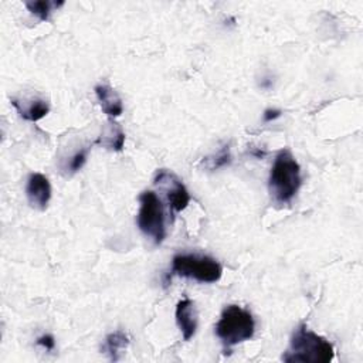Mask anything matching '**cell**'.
Returning a JSON list of instances; mask_svg holds the SVG:
<instances>
[{
	"instance_id": "6da1fadb",
	"label": "cell",
	"mask_w": 363,
	"mask_h": 363,
	"mask_svg": "<svg viewBox=\"0 0 363 363\" xmlns=\"http://www.w3.org/2000/svg\"><path fill=\"white\" fill-rule=\"evenodd\" d=\"M335 356L332 343L301 323L292 333L289 346L282 354L286 363H329Z\"/></svg>"
},
{
	"instance_id": "7a4b0ae2",
	"label": "cell",
	"mask_w": 363,
	"mask_h": 363,
	"mask_svg": "<svg viewBox=\"0 0 363 363\" xmlns=\"http://www.w3.org/2000/svg\"><path fill=\"white\" fill-rule=\"evenodd\" d=\"M302 184L301 166L289 149H281L271 166L268 190L277 204H288Z\"/></svg>"
},
{
	"instance_id": "3957f363",
	"label": "cell",
	"mask_w": 363,
	"mask_h": 363,
	"mask_svg": "<svg viewBox=\"0 0 363 363\" xmlns=\"http://www.w3.org/2000/svg\"><path fill=\"white\" fill-rule=\"evenodd\" d=\"M214 332L225 347H233L254 336L255 320L250 311L238 305H227L214 326Z\"/></svg>"
},
{
	"instance_id": "277c9868",
	"label": "cell",
	"mask_w": 363,
	"mask_h": 363,
	"mask_svg": "<svg viewBox=\"0 0 363 363\" xmlns=\"http://www.w3.org/2000/svg\"><path fill=\"white\" fill-rule=\"evenodd\" d=\"M136 224L140 233L153 241L155 245L162 244L166 237L164 207L162 199L152 190H146L139 196V211Z\"/></svg>"
},
{
	"instance_id": "5b68a950",
	"label": "cell",
	"mask_w": 363,
	"mask_h": 363,
	"mask_svg": "<svg viewBox=\"0 0 363 363\" xmlns=\"http://www.w3.org/2000/svg\"><path fill=\"white\" fill-rule=\"evenodd\" d=\"M172 275L194 279L201 284H213L221 278L223 267L217 259L199 254H177L172 259Z\"/></svg>"
},
{
	"instance_id": "8992f818",
	"label": "cell",
	"mask_w": 363,
	"mask_h": 363,
	"mask_svg": "<svg viewBox=\"0 0 363 363\" xmlns=\"http://www.w3.org/2000/svg\"><path fill=\"white\" fill-rule=\"evenodd\" d=\"M153 184L163 193L169 210L179 213L190 203L187 187L172 170L159 169L153 177Z\"/></svg>"
},
{
	"instance_id": "52a82bcc",
	"label": "cell",
	"mask_w": 363,
	"mask_h": 363,
	"mask_svg": "<svg viewBox=\"0 0 363 363\" xmlns=\"http://www.w3.org/2000/svg\"><path fill=\"white\" fill-rule=\"evenodd\" d=\"M26 196L31 207L43 211L51 199L50 180L43 173H31L26 184Z\"/></svg>"
},
{
	"instance_id": "ba28073f",
	"label": "cell",
	"mask_w": 363,
	"mask_h": 363,
	"mask_svg": "<svg viewBox=\"0 0 363 363\" xmlns=\"http://www.w3.org/2000/svg\"><path fill=\"white\" fill-rule=\"evenodd\" d=\"M176 323L182 332L184 340H190L197 330V311L194 302L189 298H183L177 302L174 311Z\"/></svg>"
},
{
	"instance_id": "9c48e42d",
	"label": "cell",
	"mask_w": 363,
	"mask_h": 363,
	"mask_svg": "<svg viewBox=\"0 0 363 363\" xmlns=\"http://www.w3.org/2000/svg\"><path fill=\"white\" fill-rule=\"evenodd\" d=\"M94 91H95L98 104L106 116H109L111 119H115L122 115V112H123L122 99H121L119 94L111 85L98 84L94 88Z\"/></svg>"
},
{
	"instance_id": "30bf717a",
	"label": "cell",
	"mask_w": 363,
	"mask_h": 363,
	"mask_svg": "<svg viewBox=\"0 0 363 363\" xmlns=\"http://www.w3.org/2000/svg\"><path fill=\"white\" fill-rule=\"evenodd\" d=\"M11 105L16 108L18 115L28 122H37L47 116V113L50 112V104L41 98L23 101L11 98Z\"/></svg>"
},
{
	"instance_id": "8fae6325",
	"label": "cell",
	"mask_w": 363,
	"mask_h": 363,
	"mask_svg": "<svg viewBox=\"0 0 363 363\" xmlns=\"http://www.w3.org/2000/svg\"><path fill=\"white\" fill-rule=\"evenodd\" d=\"M94 145H102L104 147H106L109 150L121 152L123 149V145H125V133H123L122 128L111 119L108 128L94 142Z\"/></svg>"
},
{
	"instance_id": "7c38bea8",
	"label": "cell",
	"mask_w": 363,
	"mask_h": 363,
	"mask_svg": "<svg viewBox=\"0 0 363 363\" xmlns=\"http://www.w3.org/2000/svg\"><path fill=\"white\" fill-rule=\"evenodd\" d=\"M129 345V337L125 332L122 330H115L111 332L102 345V352H105L111 360L116 362L121 357V353L128 347Z\"/></svg>"
},
{
	"instance_id": "4fadbf2b",
	"label": "cell",
	"mask_w": 363,
	"mask_h": 363,
	"mask_svg": "<svg viewBox=\"0 0 363 363\" xmlns=\"http://www.w3.org/2000/svg\"><path fill=\"white\" fill-rule=\"evenodd\" d=\"M64 1H50V0H35V1H26L24 6L28 9L30 13L37 16L41 21L50 18L51 13L60 9Z\"/></svg>"
},
{
	"instance_id": "5bb4252c",
	"label": "cell",
	"mask_w": 363,
	"mask_h": 363,
	"mask_svg": "<svg viewBox=\"0 0 363 363\" xmlns=\"http://www.w3.org/2000/svg\"><path fill=\"white\" fill-rule=\"evenodd\" d=\"M231 162V152H230V146L224 145L223 147H220L216 153H213L211 156H207L203 159V166L207 170H217L220 167H224L225 164H228Z\"/></svg>"
},
{
	"instance_id": "9a60e30c",
	"label": "cell",
	"mask_w": 363,
	"mask_h": 363,
	"mask_svg": "<svg viewBox=\"0 0 363 363\" xmlns=\"http://www.w3.org/2000/svg\"><path fill=\"white\" fill-rule=\"evenodd\" d=\"M91 147H92V145H91V146L81 147L79 150H77V152L67 160V163H65V166H64V170H67V173H69V174H74V173L79 172V170L84 167V164L86 163L88 153H89Z\"/></svg>"
},
{
	"instance_id": "2e32d148",
	"label": "cell",
	"mask_w": 363,
	"mask_h": 363,
	"mask_svg": "<svg viewBox=\"0 0 363 363\" xmlns=\"http://www.w3.org/2000/svg\"><path fill=\"white\" fill-rule=\"evenodd\" d=\"M38 346H43L45 350H54L55 347V340H54V336L52 335H43L40 337H37V342H35Z\"/></svg>"
},
{
	"instance_id": "e0dca14e",
	"label": "cell",
	"mask_w": 363,
	"mask_h": 363,
	"mask_svg": "<svg viewBox=\"0 0 363 363\" xmlns=\"http://www.w3.org/2000/svg\"><path fill=\"white\" fill-rule=\"evenodd\" d=\"M281 115H282V111H281V109L268 108V109H265V111H264V113H262V119H264V122H272V121L278 119Z\"/></svg>"
}]
</instances>
